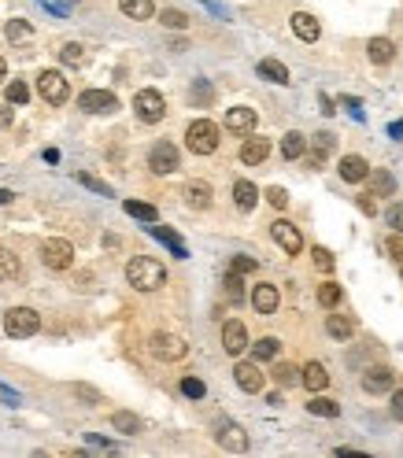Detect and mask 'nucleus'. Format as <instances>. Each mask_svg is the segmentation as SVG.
<instances>
[{"mask_svg":"<svg viewBox=\"0 0 403 458\" xmlns=\"http://www.w3.org/2000/svg\"><path fill=\"white\" fill-rule=\"evenodd\" d=\"M126 281H130L137 292H156V288H163L167 270H163V263H156V259L137 255V259L126 263Z\"/></svg>","mask_w":403,"mask_h":458,"instance_id":"1","label":"nucleus"},{"mask_svg":"<svg viewBox=\"0 0 403 458\" xmlns=\"http://www.w3.org/2000/svg\"><path fill=\"white\" fill-rule=\"evenodd\" d=\"M185 144L192 155H211L218 148V126L211 119H192L185 129Z\"/></svg>","mask_w":403,"mask_h":458,"instance_id":"2","label":"nucleus"},{"mask_svg":"<svg viewBox=\"0 0 403 458\" xmlns=\"http://www.w3.org/2000/svg\"><path fill=\"white\" fill-rule=\"evenodd\" d=\"M37 329H41V318H37L34 307H11V310H4V333L8 336L23 340V336H34Z\"/></svg>","mask_w":403,"mask_h":458,"instance_id":"3","label":"nucleus"},{"mask_svg":"<svg viewBox=\"0 0 403 458\" xmlns=\"http://www.w3.org/2000/svg\"><path fill=\"white\" fill-rule=\"evenodd\" d=\"M134 111H137V119L141 122H163V114H167V100H163V93H156V89H141L134 96Z\"/></svg>","mask_w":403,"mask_h":458,"instance_id":"4","label":"nucleus"},{"mask_svg":"<svg viewBox=\"0 0 403 458\" xmlns=\"http://www.w3.org/2000/svg\"><path fill=\"white\" fill-rule=\"evenodd\" d=\"M41 263H45L48 270H71V266H74V248H71V240H59V237L45 240V244H41Z\"/></svg>","mask_w":403,"mask_h":458,"instance_id":"5","label":"nucleus"},{"mask_svg":"<svg viewBox=\"0 0 403 458\" xmlns=\"http://www.w3.org/2000/svg\"><path fill=\"white\" fill-rule=\"evenodd\" d=\"M37 93H41V100H48V104H67L71 86H67V78H63L59 71H41L37 74Z\"/></svg>","mask_w":403,"mask_h":458,"instance_id":"6","label":"nucleus"},{"mask_svg":"<svg viewBox=\"0 0 403 458\" xmlns=\"http://www.w3.org/2000/svg\"><path fill=\"white\" fill-rule=\"evenodd\" d=\"M152 355H159L163 363H178L189 355V344L174 333H152Z\"/></svg>","mask_w":403,"mask_h":458,"instance_id":"7","label":"nucleus"},{"mask_svg":"<svg viewBox=\"0 0 403 458\" xmlns=\"http://www.w3.org/2000/svg\"><path fill=\"white\" fill-rule=\"evenodd\" d=\"M78 107L86 114H111L119 107V100H115V93H107V89H86L78 96Z\"/></svg>","mask_w":403,"mask_h":458,"instance_id":"8","label":"nucleus"},{"mask_svg":"<svg viewBox=\"0 0 403 458\" xmlns=\"http://www.w3.org/2000/svg\"><path fill=\"white\" fill-rule=\"evenodd\" d=\"M148 167L156 174H174L178 170V148H174L170 141H156L152 152H148Z\"/></svg>","mask_w":403,"mask_h":458,"instance_id":"9","label":"nucleus"},{"mask_svg":"<svg viewBox=\"0 0 403 458\" xmlns=\"http://www.w3.org/2000/svg\"><path fill=\"white\" fill-rule=\"evenodd\" d=\"M270 237L281 244V252H288V255H300L303 252V237H300V229L293 225V222H285V218H278L270 225Z\"/></svg>","mask_w":403,"mask_h":458,"instance_id":"10","label":"nucleus"},{"mask_svg":"<svg viewBox=\"0 0 403 458\" xmlns=\"http://www.w3.org/2000/svg\"><path fill=\"white\" fill-rule=\"evenodd\" d=\"M222 348H226V355H240L248 348V329H245V322H226L222 325Z\"/></svg>","mask_w":403,"mask_h":458,"instance_id":"11","label":"nucleus"},{"mask_svg":"<svg viewBox=\"0 0 403 458\" xmlns=\"http://www.w3.org/2000/svg\"><path fill=\"white\" fill-rule=\"evenodd\" d=\"M218 444L226 447V451H248V436H245V429H240L237 421H218Z\"/></svg>","mask_w":403,"mask_h":458,"instance_id":"12","label":"nucleus"},{"mask_svg":"<svg viewBox=\"0 0 403 458\" xmlns=\"http://www.w3.org/2000/svg\"><path fill=\"white\" fill-rule=\"evenodd\" d=\"M278 303H281L278 285L263 281V285H255V288H252V307L259 310V315H274V310H278Z\"/></svg>","mask_w":403,"mask_h":458,"instance_id":"13","label":"nucleus"},{"mask_svg":"<svg viewBox=\"0 0 403 458\" xmlns=\"http://www.w3.org/2000/svg\"><path fill=\"white\" fill-rule=\"evenodd\" d=\"M392 384H396V373L389 366H374V370H366V377H363V392H370V396L392 392Z\"/></svg>","mask_w":403,"mask_h":458,"instance_id":"14","label":"nucleus"},{"mask_svg":"<svg viewBox=\"0 0 403 458\" xmlns=\"http://www.w3.org/2000/svg\"><path fill=\"white\" fill-rule=\"evenodd\" d=\"M226 129L237 134V137H248L255 129V111L252 107H230L226 111Z\"/></svg>","mask_w":403,"mask_h":458,"instance_id":"15","label":"nucleus"},{"mask_svg":"<svg viewBox=\"0 0 403 458\" xmlns=\"http://www.w3.org/2000/svg\"><path fill=\"white\" fill-rule=\"evenodd\" d=\"M233 377H237V384H240V392H263V373H259V366L255 363H237L233 366Z\"/></svg>","mask_w":403,"mask_h":458,"instance_id":"16","label":"nucleus"},{"mask_svg":"<svg viewBox=\"0 0 403 458\" xmlns=\"http://www.w3.org/2000/svg\"><path fill=\"white\" fill-rule=\"evenodd\" d=\"M288 23H293V34H296L300 41H308V45L322 37V26H318V19H315L311 11H296Z\"/></svg>","mask_w":403,"mask_h":458,"instance_id":"17","label":"nucleus"},{"mask_svg":"<svg viewBox=\"0 0 403 458\" xmlns=\"http://www.w3.org/2000/svg\"><path fill=\"white\" fill-rule=\"evenodd\" d=\"M270 155V141L267 137H252L248 134V141L240 144V163H248V167H259V163Z\"/></svg>","mask_w":403,"mask_h":458,"instance_id":"18","label":"nucleus"},{"mask_svg":"<svg viewBox=\"0 0 403 458\" xmlns=\"http://www.w3.org/2000/svg\"><path fill=\"white\" fill-rule=\"evenodd\" d=\"M337 170H341V177H344V182H351V185H356V182H366V174H370V163H366L363 155H341V167H337Z\"/></svg>","mask_w":403,"mask_h":458,"instance_id":"19","label":"nucleus"},{"mask_svg":"<svg viewBox=\"0 0 403 458\" xmlns=\"http://www.w3.org/2000/svg\"><path fill=\"white\" fill-rule=\"evenodd\" d=\"M148 233H152L156 240H163L167 248H170L174 255H178V259H185V255H189V248H185V240H182L178 233H174V229H167V225H156V222H148Z\"/></svg>","mask_w":403,"mask_h":458,"instance_id":"20","label":"nucleus"},{"mask_svg":"<svg viewBox=\"0 0 403 458\" xmlns=\"http://www.w3.org/2000/svg\"><path fill=\"white\" fill-rule=\"evenodd\" d=\"M185 204L197 207V211H207L211 207V185L207 182H189L185 185Z\"/></svg>","mask_w":403,"mask_h":458,"instance_id":"21","label":"nucleus"},{"mask_svg":"<svg viewBox=\"0 0 403 458\" xmlns=\"http://www.w3.org/2000/svg\"><path fill=\"white\" fill-rule=\"evenodd\" d=\"M300 384H308L311 392H322V388L329 384V373H326V366H322V363H308V366L300 370Z\"/></svg>","mask_w":403,"mask_h":458,"instance_id":"22","label":"nucleus"},{"mask_svg":"<svg viewBox=\"0 0 403 458\" xmlns=\"http://www.w3.org/2000/svg\"><path fill=\"white\" fill-rule=\"evenodd\" d=\"M366 56H370V63H389L392 56H396V45L389 41V37H370V45H366Z\"/></svg>","mask_w":403,"mask_h":458,"instance_id":"23","label":"nucleus"},{"mask_svg":"<svg viewBox=\"0 0 403 458\" xmlns=\"http://www.w3.org/2000/svg\"><path fill=\"white\" fill-rule=\"evenodd\" d=\"M366 182H370V196H392L396 192V177L389 170H370Z\"/></svg>","mask_w":403,"mask_h":458,"instance_id":"24","label":"nucleus"},{"mask_svg":"<svg viewBox=\"0 0 403 458\" xmlns=\"http://www.w3.org/2000/svg\"><path fill=\"white\" fill-rule=\"evenodd\" d=\"M119 8L126 19H134V23H144V19H152L156 8H152V0H119Z\"/></svg>","mask_w":403,"mask_h":458,"instance_id":"25","label":"nucleus"},{"mask_svg":"<svg viewBox=\"0 0 403 458\" xmlns=\"http://www.w3.org/2000/svg\"><path fill=\"white\" fill-rule=\"evenodd\" d=\"M233 204H237L240 211H252L255 204H259V189H255L252 182H237V185H233Z\"/></svg>","mask_w":403,"mask_h":458,"instance_id":"26","label":"nucleus"},{"mask_svg":"<svg viewBox=\"0 0 403 458\" xmlns=\"http://www.w3.org/2000/svg\"><path fill=\"white\" fill-rule=\"evenodd\" d=\"M303 152H308V137H303V134L293 129V134L281 137V159H300Z\"/></svg>","mask_w":403,"mask_h":458,"instance_id":"27","label":"nucleus"},{"mask_svg":"<svg viewBox=\"0 0 403 458\" xmlns=\"http://www.w3.org/2000/svg\"><path fill=\"white\" fill-rule=\"evenodd\" d=\"M326 333L333 340H348L351 333H356V325H351V318H344V315H329L326 318Z\"/></svg>","mask_w":403,"mask_h":458,"instance_id":"28","label":"nucleus"},{"mask_svg":"<svg viewBox=\"0 0 403 458\" xmlns=\"http://www.w3.org/2000/svg\"><path fill=\"white\" fill-rule=\"evenodd\" d=\"M259 78L285 86V81H288V71H285V63H281V59H259Z\"/></svg>","mask_w":403,"mask_h":458,"instance_id":"29","label":"nucleus"},{"mask_svg":"<svg viewBox=\"0 0 403 458\" xmlns=\"http://www.w3.org/2000/svg\"><path fill=\"white\" fill-rule=\"evenodd\" d=\"M122 207H126V215H130V218H141V222H159V211H156L152 204H141V200H126Z\"/></svg>","mask_w":403,"mask_h":458,"instance_id":"30","label":"nucleus"},{"mask_svg":"<svg viewBox=\"0 0 403 458\" xmlns=\"http://www.w3.org/2000/svg\"><path fill=\"white\" fill-rule=\"evenodd\" d=\"M278 351H281L278 336H263V340H255V344H252V355L259 358V363H267V358H278Z\"/></svg>","mask_w":403,"mask_h":458,"instance_id":"31","label":"nucleus"},{"mask_svg":"<svg viewBox=\"0 0 403 458\" xmlns=\"http://www.w3.org/2000/svg\"><path fill=\"white\" fill-rule=\"evenodd\" d=\"M111 425H115L122 436H137V433H141V418L130 414V411H119L115 418H111Z\"/></svg>","mask_w":403,"mask_h":458,"instance_id":"32","label":"nucleus"},{"mask_svg":"<svg viewBox=\"0 0 403 458\" xmlns=\"http://www.w3.org/2000/svg\"><path fill=\"white\" fill-rule=\"evenodd\" d=\"M308 411L318 414V418H337V414H341V403H333V399H326V396H318V399L308 403Z\"/></svg>","mask_w":403,"mask_h":458,"instance_id":"33","label":"nucleus"},{"mask_svg":"<svg viewBox=\"0 0 403 458\" xmlns=\"http://www.w3.org/2000/svg\"><path fill=\"white\" fill-rule=\"evenodd\" d=\"M274 381H278L281 388H288V384H300V370H296L293 363H278V366H274Z\"/></svg>","mask_w":403,"mask_h":458,"instance_id":"34","label":"nucleus"},{"mask_svg":"<svg viewBox=\"0 0 403 458\" xmlns=\"http://www.w3.org/2000/svg\"><path fill=\"white\" fill-rule=\"evenodd\" d=\"M59 59L67 63V67H82V63H86V48L71 41V45H63V48H59Z\"/></svg>","mask_w":403,"mask_h":458,"instance_id":"35","label":"nucleus"},{"mask_svg":"<svg viewBox=\"0 0 403 458\" xmlns=\"http://www.w3.org/2000/svg\"><path fill=\"white\" fill-rule=\"evenodd\" d=\"M318 303L326 307V310H333L337 303H341V285H333V281H326L318 288Z\"/></svg>","mask_w":403,"mask_h":458,"instance_id":"36","label":"nucleus"},{"mask_svg":"<svg viewBox=\"0 0 403 458\" xmlns=\"http://www.w3.org/2000/svg\"><path fill=\"white\" fill-rule=\"evenodd\" d=\"M23 274V266H19V259H15L11 252H0V277H8V281H15V277Z\"/></svg>","mask_w":403,"mask_h":458,"instance_id":"37","label":"nucleus"},{"mask_svg":"<svg viewBox=\"0 0 403 458\" xmlns=\"http://www.w3.org/2000/svg\"><path fill=\"white\" fill-rule=\"evenodd\" d=\"M4 34H8V41H26L34 30H30V23H23V19H11V23L4 26Z\"/></svg>","mask_w":403,"mask_h":458,"instance_id":"38","label":"nucleus"},{"mask_svg":"<svg viewBox=\"0 0 403 458\" xmlns=\"http://www.w3.org/2000/svg\"><path fill=\"white\" fill-rule=\"evenodd\" d=\"M159 23L170 26V30H185V26H189V19H185V15H182L178 8H167L163 15H159Z\"/></svg>","mask_w":403,"mask_h":458,"instance_id":"39","label":"nucleus"},{"mask_svg":"<svg viewBox=\"0 0 403 458\" xmlns=\"http://www.w3.org/2000/svg\"><path fill=\"white\" fill-rule=\"evenodd\" d=\"M226 296H230L233 303H240V300H245V288H240V274H226Z\"/></svg>","mask_w":403,"mask_h":458,"instance_id":"40","label":"nucleus"},{"mask_svg":"<svg viewBox=\"0 0 403 458\" xmlns=\"http://www.w3.org/2000/svg\"><path fill=\"white\" fill-rule=\"evenodd\" d=\"M182 392H185L189 399H204L207 396V388H204L200 377H182Z\"/></svg>","mask_w":403,"mask_h":458,"instance_id":"41","label":"nucleus"},{"mask_svg":"<svg viewBox=\"0 0 403 458\" xmlns=\"http://www.w3.org/2000/svg\"><path fill=\"white\" fill-rule=\"evenodd\" d=\"M311 259H315V266H318L322 274L333 270V252H329V248H311Z\"/></svg>","mask_w":403,"mask_h":458,"instance_id":"42","label":"nucleus"},{"mask_svg":"<svg viewBox=\"0 0 403 458\" xmlns=\"http://www.w3.org/2000/svg\"><path fill=\"white\" fill-rule=\"evenodd\" d=\"M8 100L11 104H26L30 100V86H26V81H11V86H8Z\"/></svg>","mask_w":403,"mask_h":458,"instance_id":"43","label":"nucleus"},{"mask_svg":"<svg viewBox=\"0 0 403 458\" xmlns=\"http://www.w3.org/2000/svg\"><path fill=\"white\" fill-rule=\"evenodd\" d=\"M78 182H82L86 189H93V192H100V196H111V185L100 182V177H93V174H78Z\"/></svg>","mask_w":403,"mask_h":458,"instance_id":"44","label":"nucleus"},{"mask_svg":"<svg viewBox=\"0 0 403 458\" xmlns=\"http://www.w3.org/2000/svg\"><path fill=\"white\" fill-rule=\"evenodd\" d=\"M385 252H389L396 263H403V233H392L389 240H385Z\"/></svg>","mask_w":403,"mask_h":458,"instance_id":"45","label":"nucleus"},{"mask_svg":"<svg viewBox=\"0 0 403 458\" xmlns=\"http://www.w3.org/2000/svg\"><path fill=\"white\" fill-rule=\"evenodd\" d=\"M385 222H389L396 233H403V204H392L389 211H385Z\"/></svg>","mask_w":403,"mask_h":458,"instance_id":"46","label":"nucleus"},{"mask_svg":"<svg viewBox=\"0 0 403 458\" xmlns=\"http://www.w3.org/2000/svg\"><path fill=\"white\" fill-rule=\"evenodd\" d=\"M267 200H270L274 207H288V192H285L281 185H270V189H267Z\"/></svg>","mask_w":403,"mask_h":458,"instance_id":"47","label":"nucleus"},{"mask_svg":"<svg viewBox=\"0 0 403 458\" xmlns=\"http://www.w3.org/2000/svg\"><path fill=\"white\" fill-rule=\"evenodd\" d=\"M255 266H259V263H255V259H248V255H237L233 263H230V270H233V274H252Z\"/></svg>","mask_w":403,"mask_h":458,"instance_id":"48","label":"nucleus"},{"mask_svg":"<svg viewBox=\"0 0 403 458\" xmlns=\"http://www.w3.org/2000/svg\"><path fill=\"white\" fill-rule=\"evenodd\" d=\"M74 396H82V399H89V403H100V392L89 388V384H74Z\"/></svg>","mask_w":403,"mask_h":458,"instance_id":"49","label":"nucleus"},{"mask_svg":"<svg viewBox=\"0 0 403 458\" xmlns=\"http://www.w3.org/2000/svg\"><path fill=\"white\" fill-rule=\"evenodd\" d=\"M392 418H399V421H403V388H399V392H392Z\"/></svg>","mask_w":403,"mask_h":458,"instance_id":"50","label":"nucleus"},{"mask_svg":"<svg viewBox=\"0 0 403 458\" xmlns=\"http://www.w3.org/2000/svg\"><path fill=\"white\" fill-rule=\"evenodd\" d=\"M359 211H363V215H370V218H374V200H370V196H359Z\"/></svg>","mask_w":403,"mask_h":458,"instance_id":"51","label":"nucleus"},{"mask_svg":"<svg viewBox=\"0 0 403 458\" xmlns=\"http://www.w3.org/2000/svg\"><path fill=\"white\" fill-rule=\"evenodd\" d=\"M0 126H11V107L0 104Z\"/></svg>","mask_w":403,"mask_h":458,"instance_id":"52","label":"nucleus"},{"mask_svg":"<svg viewBox=\"0 0 403 458\" xmlns=\"http://www.w3.org/2000/svg\"><path fill=\"white\" fill-rule=\"evenodd\" d=\"M0 204H11V192L8 189H0Z\"/></svg>","mask_w":403,"mask_h":458,"instance_id":"53","label":"nucleus"},{"mask_svg":"<svg viewBox=\"0 0 403 458\" xmlns=\"http://www.w3.org/2000/svg\"><path fill=\"white\" fill-rule=\"evenodd\" d=\"M4 74H8V67H4V56H0V81H4Z\"/></svg>","mask_w":403,"mask_h":458,"instance_id":"54","label":"nucleus"},{"mask_svg":"<svg viewBox=\"0 0 403 458\" xmlns=\"http://www.w3.org/2000/svg\"><path fill=\"white\" fill-rule=\"evenodd\" d=\"M399 266H403V263H399Z\"/></svg>","mask_w":403,"mask_h":458,"instance_id":"55","label":"nucleus"}]
</instances>
